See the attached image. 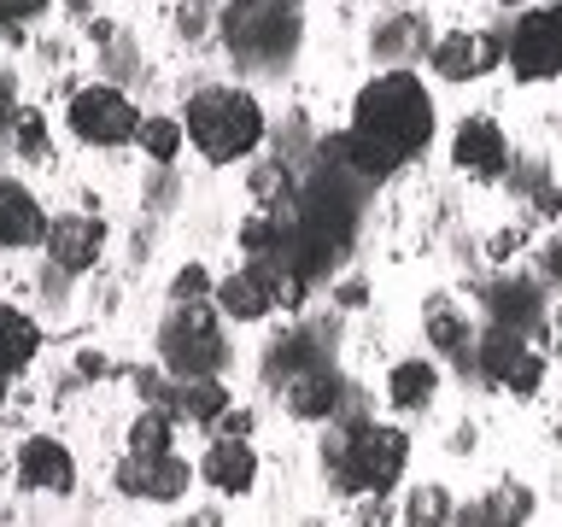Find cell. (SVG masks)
Segmentation results:
<instances>
[{
    "label": "cell",
    "mask_w": 562,
    "mask_h": 527,
    "mask_svg": "<svg viewBox=\"0 0 562 527\" xmlns=\"http://www.w3.org/2000/svg\"><path fill=\"white\" fill-rule=\"evenodd\" d=\"M351 176L363 182H386L434 141V100L422 77L411 70H386L358 94L351 105Z\"/></svg>",
    "instance_id": "6da1fadb"
},
{
    "label": "cell",
    "mask_w": 562,
    "mask_h": 527,
    "mask_svg": "<svg viewBox=\"0 0 562 527\" xmlns=\"http://www.w3.org/2000/svg\"><path fill=\"white\" fill-rule=\"evenodd\" d=\"M404 457H411V439L393 422H346V428L328 434L323 463L334 474L340 492H381L404 474Z\"/></svg>",
    "instance_id": "7a4b0ae2"
},
{
    "label": "cell",
    "mask_w": 562,
    "mask_h": 527,
    "mask_svg": "<svg viewBox=\"0 0 562 527\" xmlns=\"http://www.w3.org/2000/svg\"><path fill=\"white\" fill-rule=\"evenodd\" d=\"M188 141L200 147L211 165H235V158L258 153L263 141V105L246 88H193L188 94Z\"/></svg>",
    "instance_id": "3957f363"
},
{
    "label": "cell",
    "mask_w": 562,
    "mask_h": 527,
    "mask_svg": "<svg viewBox=\"0 0 562 527\" xmlns=\"http://www.w3.org/2000/svg\"><path fill=\"white\" fill-rule=\"evenodd\" d=\"M158 351H165L176 381H205V375H217V369L228 363V340H223V328H217V316H211L205 299L200 305H176L165 316Z\"/></svg>",
    "instance_id": "277c9868"
},
{
    "label": "cell",
    "mask_w": 562,
    "mask_h": 527,
    "mask_svg": "<svg viewBox=\"0 0 562 527\" xmlns=\"http://www.w3.org/2000/svg\"><path fill=\"white\" fill-rule=\"evenodd\" d=\"M223 35H228V47L246 53L252 65H270V59H281V53L293 47L299 18H293L288 0H240V7L228 12Z\"/></svg>",
    "instance_id": "5b68a950"
},
{
    "label": "cell",
    "mask_w": 562,
    "mask_h": 527,
    "mask_svg": "<svg viewBox=\"0 0 562 527\" xmlns=\"http://www.w3.org/2000/svg\"><path fill=\"white\" fill-rule=\"evenodd\" d=\"M70 130H77V141H88V147H123V141L140 135V117L123 88H77V100H70Z\"/></svg>",
    "instance_id": "8992f818"
},
{
    "label": "cell",
    "mask_w": 562,
    "mask_h": 527,
    "mask_svg": "<svg viewBox=\"0 0 562 527\" xmlns=\"http://www.w3.org/2000/svg\"><path fill=\"white\" fill-rule=\"evenodd\" d=\"M504 65L521 82H551L562 77V18L557 12H521L516 35L504 42Z\"/></svg>",
    "instance_id": "52a82bcc"
},
{
    "label": "cell",
    "mask_w": 562,
    "mask_h": 527,
    "mask_svg": "<svg viewBox=\"0 0 562 527\" xmlns=\"http://www.w3.org/2000/svg\"><path fill=\"white\" fill-rule=\"evenodd\" d=\"M276 270H281V258H252L246 270L223 276L217 281V311L228 323H258V316H270L276 311Z\"/></svg>",
    "instance_id": "ba28073f"
},
{
    "label": "cell",
    "mask_w": 562,
    "mask_h": 527,
    "mask_svg": "<svg viewBox=\"0 0 562 527\" xmlns=\"http://www.w3.org/2000/svg\"><path fill=\"white\" fill-rule=\"evenodd\" d=\"M193 469L182 463L176 451H158V457H130V463L117 469V492H130V498H147V504H176L188 492Z\"/></svg>",
    "instance_id": "9c48e42d"
},
{
    "label": "cell",
    "mask_w": 562,
    "mask_h": 527,
    "mask_svg": "<svg viewBox=\"0 0 562 527\" xmlns=\"http://www.w3.org/2000/svg\"><path fill=\"white\" fill-rule=\"evenodd\" d=\"M451 165L463 176H481V182H492V176L509 170V147H504V130L492 117H469L457 123L451 135Z\"/></svg>",
    "instance_id": "30bf717a"
},
{
    "label": "cell",
    "mask_w": 562,
    "mask_h": 527,
    "mask_svg": "<svg viewBox=\"0 0 562 527\" xmlns=\"http://www.w3.org/2000/svg\"><path fill=\"white\" fill-rule=\"evenodd\" d=\"M492 65H504V42L498 35H469V30H451L434 42V70L446 82H469V77H486Z\"/></svg>",
    "instance_id": "8fae6325"
},
{
    "label": "cell",
    "mask_w": 562,
    "mask_h": 527,
    "mask_svg": "<svg viewBox=\"0 0 562 527\" xmlns=\"http://www.w3.org/2000/svg\"><path fill=\"white\" fill-rule=\"evenodd\" d=\"M100 246H105V223L100 217H53L47 223V258L59 264L65 276L94 270Z\"/></svg>",
    "instance_id": "7c38bea8"
},
{
    "label": "cell",
    "mask_w": 562,
    "mask_h": 527,
    "mask_svg": "<svg viewBox=\"0 0 562 527\" xmlns=\"http://www.w3.org/2000/svg\"><path fill=\"white\" fill-rule=\"evenodd\" d=\"M18 481L30 492H70L77 486V463H70V451L59 439L35 434V439H24V451H18Z\"/></svg>",
    "instance_id": "4fadbf2b"
},
{
    "label": "cell",
    "mask_w": 562,
    "mask_h": 527,
    "mask_svg": "<svg viewBox=\"0 0 562 527\" xmlns=\"http://www.w3.org/2000/svg\"><path fill=\"white\" fill-rule=\"evenodd\" d=\"M200 481L217 486V492H228V498H246V492H252V481H258L252 446H246V439H211V451L200 457Z\"/></svg>",
    "instance_id": "5bb4252c"
},
{
    "label": "cell",
    "mask_w": 562,
    "mask_h": 527,
    "mask_svg": "<svg viewBox=\"0 0 562 527\" xmlns=\"http://www.w3.org/2000/svg\"><path fill=\"white\" fill-rule=\"evenodd\" d=\"M281 393H288V411L299 422H328L334 411H340V399H346V386L334 369H305V375H293V381H281Z\"/></svg>",
    "instance_id": "9a60e30c"
},
{
    "label": "cell",
    "mask_w": 562,
    "mask_h": 527,
    "mask_svg": "<svg viewBox=\"0 0 562 527\" xmlns=\"http://www.w3.org/2000/svg\"><path fill=\"white\" fill-rule=\"evenodd\" d=\"M30 240H47L42 205H35L30 188H18L0 176V246H30Z\"/></svg>",
    "instance_id": "2e32d148"
},
{
    "label": "cell",
    "mask_w": 562,
    "mask_h": 527,
    "mask_svg": "<svg viewBox=\"0 0 562 527\" xmlns=\"http://www.w3.org/2000/svg\"><path fill=\"white\" fill-rule=\"evenodd\" d=\"M486 311H492V328L527 334L539 323V293L527 288V281H492V288H486Z\"/></svg>",
    "instance_id": "e0dca14e"
},
{
    "label": "cell",
    "mask_w": 562,
    "mask_h": 527,
    "mask_svg": "<svg viewBox=\"0 0 562 527\" xmlns=\"http://www.w3.org/2000/svg\"><path fill=\"white\" fill-rule=\"evenodd\" d=\"M35 351H42V328H35L18 305H0V381H12Z\"/></svg>",
    "instance_id": "ac0fdd59"
},
{
    "label": "cell",
    "mask_w": 562,
    "mask_h": 527,
    "mask_svg": "<svg viewBox=\"0 0 562 527\" xmlns=\"http://www.w3.org/2000/svg\"><path fill=\"white\" fill-rule=\"evenodd\" d=\"M439 393V369L428 358H404L393 363V375H386V399L398 404V411H428Z\"/></svg>",
    "instance_id": "d6986e66"
},
{
    "label": "cell",
    "mask_w": 562,
    "mask_h": 527,
    "mask_svg": "<svg viewBox=\"0 0 562 527\" xmlns=\"http://www.w3.org/2000/svg\"><path fill=\"white\" fill-rule=\"evenodd\" d=\"M228 411V386L217 375H205V381H176L170 386V416H188V422H200V428H211Z\"/></svg>",
    "instance_id": "ffe728a7"
},
{
    "label": "cell",
    "mask_w": 562,
    "mask_h": 527,
    "mask_svg": "<svg viewBox=\"0 0 562 527\" xmlns=\"http://www.w3.org/2000/svg\"><path fill=\"white\" fill-rule=\"evenodd\" d=\"M527 358V334H509V328H492L481 346H474V363H481V375L486 381H509L516 375V363Z\"/></svg>",
    "instance_id": "44dd1931"
},
{
    "label": "cell",
    "mask_w": 562,
    "mask_h": 527,
    "mask_svg": "<svg viewBox=\"0 0 562 527\" xmlns=\"http://www.w3.org/2000/svg\"><path fill=\"white\" fill-rule=\"evenodd\" d=\"M170 411H158V404H147L135 422H130V457H158L170 451Z\"/></svg>",
    "instance_id": "7402d4cb"
},
{
    "label": "cell",
    "mask_w": 562,
    "mask_h": 527,
    "mask_svg": "<svg viewBox=\"0 0 562 527\" xmlns=\"http://www.w3.org/2000/svg\"><path fill=\"white\" fill-rule=\"evenodd\" d=\"M240 246H246V258H276L288 246V228H281L276 211H258V217L240 223Z\"/></svg>",
    "instance_id": "603a6c76"
},
{
    "label": "cell",
    "mask_w": 562,
    "mask_h": 527,
    "mask_svg": "<svg viewBox=\"0 0 562 527\" xmlns=\"http://www.w3.org/2000/svg\"><path fill=\"white\" fill-rule=\"evenodd\" d=\"M481 509H486V527H521L527 516H533V492L509 481V486L492 492V498H486Z\"/></svg>",
    "instance_id": "cb8c5ba5"
},
{
    "label": "cell",
    "mask_w": 562,
    "mask_h": 527,
    "mask_svg": "<svg viewBox=\"0 0 562 527\" xmlns=\"http://www.w3.org/2000/svg\"><path fill=\"white\" fill-rule=\"evenodd\" d=\"M428 340H434V351H446V358H469V323L451 305L428 311Z\"/></svg>",
    "instance_id": "d4e9b609"
},
{
    "label": "cell",
    "mask_w": 562,
    "mask_h": 527,
    "mask_svg": "<svg viewBox=\"0 0 562 527\" xmlns=\"http://www.w3.org/2000/svg\"><path fill=\"white\" fill-rule=\"evenodd\" d=\"M140 153L153 158V165H170L176 153H182V123L176 117H140Z\"/></svg>",
    "instance_id": "484cf974"
},
{
    "label": "cell",
    "mask_w": 562,
    "mask_h": 527,
    "mask_svg": "<svg viewBox=\"0 0 562 527\" xmlns=\"http://www.w3.org/2000/svg\"><path fill=\"white\" fill-rule=\"evenodd\" d=\"M12 141H18V158H30V165H47L53 158V135H47L42 112H18L12 117Z\"/></svg>",
    "instance_id": "4316f807"
},
{
    "label": "cell",
    "mask_w": 562,
    "mask_h": 527,
    "mask_svg": "<svg viewBox=\"0 0 562 527\" xmlns=\"http://www.w3.org/2000/svg\"><path fill=\"white\" fill-rule=\"evenodd\" d=\"M404 527H451V498L446 486H416L404 504Z\"/></svg>",
    "instance_id": "83f0119b"
},
{
    "label": "cell",
    "mask_w": 562,
    "mask_h": 527,
    "mask_svg": "<svg viewBox=\"0 0 562 527\" xmlns=\"http://www.w3.org/2000/svg\"><path fill=\"white\" fill-rule=\"evenodd\" d=\"M293 193V176H288V165H276V158H263V165L252 170V200L263 205V211H276L281 200Z\"/></svg>",
    "instance_id": "f1b7e54d"
},
{
    "label": "cell",
    "mask_w": 562,
    "mask_h": 527,
    "mask_svg": "<svg viewBox=\"0 0 562 527\" xmlns=\"http://www.w3.org/2000/svg\"><path fill=\"white\" fill-rule=\"evenodd\" d=\"M428 47V24H422V18H393V24H386L381 35H375V47L381 53H398V47Z\"/></svg>",
    "instance_id": "f546056e"
},
{
    "label": "cell",
    "mask_w": 562,
    "mask_h": 527,
    "mask_svg": "<svg viewBox=\"0 0 562 527\" xmlns=\"http://www.w3.org/2000/svg\"><path fill=\"white\" fill-rule=\"evenodd\" d=\"M205 293H211L205 264H182V270H176V281H170V299H176V305H200Z\"/></svg>",
    "instance_id": "4dcf8cb0"
},
{
    "label": "cell",
    "mask_w": 562,
    "mask_h": 527,
    "mask_svg": "<svg viewBox=\"0 0 562 527\" xmlns=\"http://www.w3.org/2000/svg\"><path fill=\"white\" fill-rule=\"evenodd\" d=\"M539 381H544V358H539V351H527V358L516 363V375H509L504 386H509L516 399H533V393H539Z\"/></svg>",
    "instance_id": "1f68e13d"
},
{
    "label": "cell",
    "mask_w": 562,
    "mask_h": 527,
    "mask_svg": "<svg viewBox=\"0 0 562 527\" xmlns=\"http://www.w3.org/2000/svg\"><path fill=\"white\" fill-rule=\"evenodd\" d=\"M211 434L217 439H246L252 434V411H223L217 422H211Z\"/></svg>",
    "instance_id": "d6a6232c"
},
{
    "label": "cell",
    "mask_w": 562,
    "mask_h": 527,
    "mask_svg": "<svg viewBox=\"0 0 562 527\" xmlns=\"http://www.w3.org/2000/svg\"><path fill=\"white\" fill-rule=\"evenodd\" d=\"M35 12H47V0H0V18H7V24H24Z\"/></svg>",
    "instance_id": "836d02e7"
},
{
    "label": "cell",
    "mask_w": 562,
    "mask_h": 527,
    "mask_svg": "<svg viewBox=\"0 0 562 527\" xmlns=\"http://www.w3.org/2000/svg\"><path fill=\"white\" fill-rule=\"evenodd\" d=\"M516 246H521V235H516V228H504V235H492V258H509Z\"/></svg>",
    "instance_id": "e575fe53"
},
{
    "label": "cell",
    "mask_w": 562,
    "mask_h": 527,
    "mask_svg": "<svg viewBox=\"0 0 562 527\" xmlns=\"http://www.w3.org/2000/svg\"><path fill=\"white\" fill-rule=\"evenodd\" d=\"M363 299H369V293H363V281H346V288H340V305H346V311H358Z\"/></svg>",
    "instance_id": "d590c367"
},
{
    "label": "cell",
    "mask_w": 562,
    "mask_h": 527,
    "mask_svg": "<svg viewBox=\"0 0 562 527\" xmlns=\"http://www.w3.org/2000/svg\"><path fill=\"white\" fill-rule=\"evenodd\" d=\"M77 369H82V375H105V358H100V351H82V358H77Z\"/></svg>",
    "instance_id": "8d00e7d4"
},
{
    "label": "cell",
    "mask_w": 562,
    "mask_h": 527,
    "mask_svg": "<svg viewBox=\"0 0 562 527\" xmlns=\"http://www.w3.org/2000/svg\"><path fill=\"white\" fill-rule=\"evenodd\" d=\"M544 270H551V276L562 281V235H557L551 246H544Z\"/></svg>",
    "instance_id": "74e56055"
},
{
    "label": "cell",
    "mask_w": 562,
    "mask_h": 527,
    "mask_svg": "<svg viewBox=\"0 0 562 527\" xmlns=\"http://www.w3.org/2000/svg\"><path fill=\"white\" fill-rule=\"evenodd\" d=\"M358 527H386V504L375 498V504H369V509H363V522H358Z\"/></svg>",
    "instance_id": "f35d334b"
},
{
    "label": "cell",
    "mask_w": 562,
    "mask_h": 527,
    "mask_svg": "<svg viewBox=\"0 0 562 527\" xmlns=\"http://www.w3.org/2000/svg\"><path fill=\"white\" fill-rule=\"evenodd\" d=\"M533 200H539V211H562V193H557V188H539Z\"/></svg>",
    "instance_id": "ab89813d"
},
{
    "label": "cell",
    "mask_w": 562,
    "mask_h": 527,
    "mask_svg": "<svg viewBox=\"0 0 562 527\" xmlns=\"http://www.w3.org/2000/svg\"><path fill=\"white\" fill-rule=\"evenodd\" d=\"M7 117H12V82L0 77V123H7Z\"/></svg>",
    "instance_id": "60d3db41"
},
{
    "label": "cell",
    "mask_w": 562,
    "mask_h": 527,
    "mask_svg": "<svg viewBox=\"0 0 562 527\" xmlns=\"http://www.w3.org/2000/svg\"><path fill=\"white\" fill-rule=\"evenodd\" d=\"M182 527H223V522H217V516H211V509H200V516H188Z\"/></svg>",
    "instance_id": "b9f144b4"
},
{
    "label": "cell",
    "mask_w": 562,
    "mask_h": 527,
    "mask_svg": "<svg viewBox=\"0 0 562 527\" xmlns=\"http://www.w3.org/2000/svg\"><path fill=\"white\" fill-rule=\"evenodd\" d=\"M0 393H7V381H0Z\"/></svg>",
    "instance_id": "7bdbcfd3"
},
{
    "label": "cell",
    "mask_w": 562,
    "mask_h": 527,
    "mask_svg": "<svg viewBox=\"0 0 562 527\" xmlns=\"http://www.w3.org/2000/svg\"><path fill=\"white\" fill-rule=\"evenodd\" d=\"M0 24H7V18H0Z\"/></svg>",
    "instance_id": "ee69618b"
}]
</instances>
